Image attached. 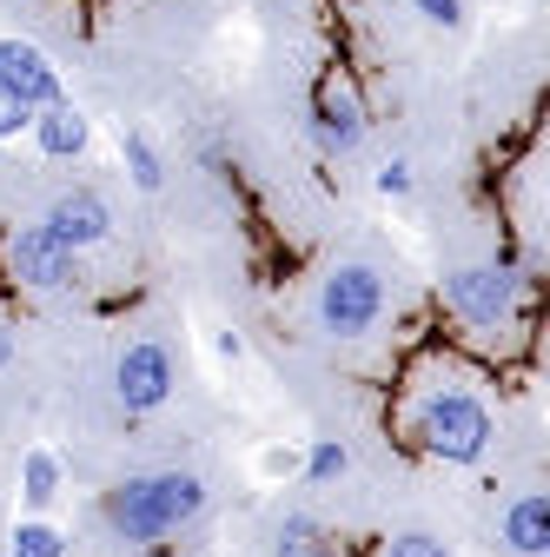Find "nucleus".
Returning a JSON list of instances; mask_svg holds the SVG:
<instances>
[{
  "label": "nucleus",
  "instance_id": "obj_3",
  "mask_svg": "<svg viewBox=\"0 0 550 557\" xmlns=\"http://www.w3.org/2000/svg\"><path fill=\"white\" fill-rule=\"evenodd\" d=\"M0 259H8V272L27 293H66L80 278V252L60 246L47 226H14L8 239H0Z\"/></svg>",
  "mask_w": 550,
  "mask_h": 557
},
{
  "label": "nucleus",
  "instance_id": "obj_2",
  "mask_svg": "<svg viewBox=\"0 0 550 557\" xmlns=\"http://www.w3.org/2000/svg\"><path fill=\"white\" fill-rule=\"evenodd\" d=\"M385 312V278L378 265L365 259H346V265H332L325 272V286H318V325L332 338H365Z\"/></svg>",
  "mask_w": 550,
  "mask_h": 557
},
{
  "label": "nucleus",
  "instance_id": "obj_5",
  "mask_svg": "<svg viewBox=\"0 0 550 557\" xmlns=\"http://www.w3.org/2000/svg\"><path fill=\"white\" fill-rule=\"evenodd\" d=\"M113 392H120L126 411H160L173 398V352L160 338H133L113 359Z\"/></svg>",
  "mask_w": 550,
  "mask_h": 557
},
{
  "label": "nucleus",
  "instance_id": "obj_12",
  "mask_svg": "<svg viewBox=\"0 0 550 557\" xmlns=\"http://www.w3.org/2000/svg\"><path fill=\"white\" fill-rule=\"evenodd\" d=\"M153 498H160L166 531H186V524L205 511V484H199L192 471H153Z\"/></svg>",
  "mask_w": 550,
  "mask_h": 557
},
{
  "label": "nucleus",
  "instance_id": "obj_1",
  "mask_svg": "<svg viewBox=\"0 0 550 557\" xmlns=\"http://www.w3.org/2000/svg\"><path fill=\"white\" fill-rule=\"evenodd\" d=\"M418 438L438 465H477L491 451V411L477 405L471 392H438L418 418Z\"/></svg>",
  "mask_w": 550,
  "mask_h": 557
},
{
  "label": "nucleus",
  "instance_id": "obj_8",
  "mask_svg": "<svg viewBox=\"0 0 550 557\" xmlns=\"http://www.w3.org/2000/svg\"><path fill=\"white\" fill-rule=\"evenodd\" d=\"M107 524H113L126 544H160V537H173L166 518H160V498H153V471L113 484V492H107Z\"/></svg>",
  "mask_w": 550,
  "mask_h": 557
},
{
  "label": "nucleus",
  "instance_id": "obj_7",
  "mask_svg": "<svg viewBox=\"0 0 550 557\" xmlns=\"http://www.w3.org/2000/svg\"><path fill=\"white\" fill-rule=\"evenodd\" d=\"M47 233H53L60 246L87 252V246H107V233H113V213H107V199H100L93 186H66V193L47 206Z\"/></svg>",
  "mask_w": 550,
  "mask_h": 557
},
{
  "label": "nucleus",
  "instance_id": "obj_9",
  "mask_svg": "<svg viewBox=\"0 0 550 557\" xmlns=\"http://www.w3.org/2000/svg\"><path fill=\"white\" fill-rule=\"evenodd\" d=\"M312 133H318V147L325 153H352L359 139H365V107L346 81H325L318 87V107H312Z\"/></svg>",
  "mask_w": 550,
  "mask_h": 557
},
{
  "label": "nucleus",
  "instance_id": "obj_14",
  "mask_svg": "<svg viewBox=\"0 0 550 557\" xmlns=\"http://www.w3.org/2000/svg\"><path fill=\"white\" fill-rule=\"evenodd\" d=\"M279 557H338V550H332V537L312 518H286L279 524Z\"/></svg>",
  "mask_w": 550,
  "mask_h": 557
},
{
  "label": "nucleus",
  "instance_id": "obj_16",
  "mask_svg": "<svg viewBox=\"0 0 550 557\" xmlns=\"http://www.w3.org/2000/svg\"><path fill=\"white\" fill-rule=\"evenodd\" d=\"M60 550H66V537H60L53 524H40V518L14 524V550H8V557H60Z\"/></svg>",
  "mask_w": 550,
  "mask_h": 557
},
{
  "label": "nucleus",
  "instance_id": "obj_17",
  "mask_svg": "<svg viewBox=\"0 0 550 557\" xmlns=\"http://www.w3.org/2000/svg\"><path fill=\"white\" fill-rule=\"evenodd\" d=\"M385 557H451V544L432 537V531H398V537L385 544Z\"/></svg>",
  "mask_w": 550,
  "mask_h": 557
},
{
  "label": "nucleus",
  "instance_id": "obj_13",
  "mask_svg": "<svg viewBox=\"0 0 550 557\" xmlns=\"http://www.w3.org/2000/svg\"><path fill=\"white\" fill-rule=\"evenodd\" d=\"M120 153H126V173H133V186H140V193H160L166 186V166H160V153H153L147 133H126Z\"/></svg>",
  "mask_w": 550,
  "mask_h": 557
},
{
  "label": "nucleus",
  "instance_id": "obj_11",
  "mask_svg": "<svg viewBox=\"0 0 550 557\" xmlns=\"http://www.w3.org/2000/svg\"><path fill=\"white\" fill-rule=\"evenodd\" d=\"M504 544L517 557H550V498L543 492H517L504 505Z\"/></svg>",
  "mask_w": 550,
  "mask_h": 557
},
{
  "label": "nucleus",
  "instance_id": "obj_19",
  "mask_svg": "<svg viewBox=\"0 0 550 557\" xmlns=\"http://www.w3.org/2000/svg\"><path fill=\"white\" fill-rule=\"evenodd\" d=\"M27 126H34V107L14 100V94H0V139H21Z\"/></svg>",
  "mask_w": 550,
  "mask_h": 557
},
{
  "label": "nucleus",
  "instance_id": "obj_20",
  "mask_svg": "<svg viewBox=\"0 0 550 557\" xmlns=\"http://www.w3.org/2000/svg\"><path fill=\"white\" fill-rule=\"evenodd\" d=\"M418 21L425 27H458L464 21V0H418Z\"/></svg>",
  "mask_w": 550,
  "mask_h": 557
},
{
  "label": "nucleus",
  "instance_id": "obj_6",
  "mask_svg": "<svg viewBox=\"0 0 550 557\" xmlns=\"http://www.w3.org/2000/svg\"><path fill=\"white\" fill-rule=\"evenodd\" d=\"M0 94H14V100H27V107L40 113V107L60 100V66H53L34 40L8 34V40H0Z\"/></svg>",
  "mask_w": 550,
  "mask_h": 557
},
{
  "label": "nucleus",
  "instance_id": "obj_10",
  "mask_svg": "<svg viewBox=\"0 0 550 557\" xmlns=\"http://www.w3.org/2000/svg\"><path fill=\"white\" fill-rule=\"evenodd\" d=\"M27 133H34V147H40L47 160H80V153H87V113H80V107H66V100L40 107Z\"/></svg>",
  "mask_w": 550,
  "mask_h": 557
},
{
  "label": "nucleus",
  "instance_id": "obj_21",
  "mask_svg": "<svg viewBox=\"0 0 550 557\" xmlns=\"http://www.w3.org/2000/svg\"><path fill=\"white\" fill-rule=\"evenodd\" d=\"M378 193H385V199H404V193H411V166H404V160H385V166H378Z\"/></svg>",
  "mask_w": 550,
  "mask_h": 557
},
{
  "label": "nucleus",
  "instance_id": "obj_22",
  "mask_svg": "<svg viewBox=\"0 0 550 557\" xmlns=\"http://www.w3.org/2000/svg\"><path fill=\"white\" fill-rule=\"evenodd\" d=\"M8 359H14V338H8V332H0V366H8Z\"/></svg>",
  "mask_w": 550,
  "mask_h": 557
},
{
  "label": "nucleus",
  "instance_id": "obj_15",
  "mask_svg": "<svg viewBox=\"0 0 550 557\" xmlns=\"http://www.w3.org/2000/svg\"><path fill=\"white\" fill-rule=\"evenodd\" d=\"M21 484H27V505H53V492H60V458L53 451H27Z\"/></svg>",
  "mask_w": 550,
  "mask_h": 557
},
{
  "label": "nucleus",
  "instance_id": "obj_18",
  "mask_svg": "<svg viewBox=\"0 0 550 557\" xmlns=\"http://www.w3.org/2000/svg\"><path fill=\"white\" fill-rule=\"evenodd\" d=\"M346 465H352V458H346V445H338V438L312 445V478H318V484H332V478H346Z\"/></svg>",
  "mask_w": 550,
  "mask_h": 557
},
{
  "label": "nucleus",
  "instance_id": "obj_4",
  "mask_svg": "<svg viewBox=\"0 0 550 557\" xmlns=\"http://www.w3.org/2000/svg\"><path fill=\"white\" fill-rule=\"evenodd\" d=\"M445 299L464 325H498L517 306V272L511 265H458L445 278Z\"/></svg>",
  "mask_w": 550,
  "mask_h": 557
}]
</instances>
